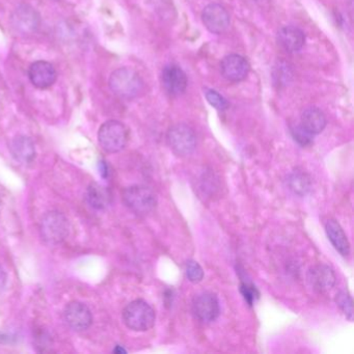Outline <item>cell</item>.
Here are the masks:
<instances>
[{
	"mask_svg": "<svg viewBox=\"0 0 354 354\" xmlns=\"http://www.w3.org/2000/svg\"><path fill=\"white\" fill-rule=\"evenodd\" d=\"M109 84L113 94L124 99L136 98L144 88V82L140 74L130 68H120L113 71Z\"/></svg>",
	"mask_w": 354,
	"mask_h": 354,
	"instance_id": "6da1fadb",
	"label": "cell"
},
{
	"mask_svg": "<svg viewBox=\"0 0 354 354\" xmlns=\"http://www.w3.org/2000/svg\"><path fill=\"white\" fill-rule=\"evenodd\" d=\"M123 320L128 328L134 331H147L152 328L156 320L154 308L142 299L130 302L123 310Z\"/></svg>",
	"mask_w": 354,
	"mask_h": 354,
	"instance_id": "7a4b0ae2",
	"label": "cell"
},
{
	"mask_svg": "<svg viewBox=\"0 0 354 354\" xmlns=\"http://www.w3.org/2000/svg\"><path fill=\"white\" fill-rule=\"evenodd\" d=\"M123 201L134 214L146 216L156 208L157 198L153 190L142 185H133L123 192Z\"/></svg>",
	"mask_w": 354,
	"mask_h": 354,
	"instance_id": "3957f363",
	"label": "cell"
},
{
	"mask_svg": "<svg viewBox=\"0 0 354 354\" xmlns=\"http://www.w3.org/2000/svg\"><path fill=\"white\" fill-rule=\"evenodd\" d=\"M129 138L127 127L119 121H107L98 132L99 144L107 153H118L125 148Z\"/></svg>",
	"mask_w": 354,
	"mask_h": 354,
	"instance_id": "277c9868",
	"label": "cell"
},
{
	"mask_svg": "<svg viewBox=\"0 0 354 354\" xmlns=\"http://www.w3.org/2000/svg\"><path fill=\"white\" fill-rule=\"evenodd\" d=\"M40 233L41 237L47 243H61L69 234V221L63 213L51 211L43 216Z\"/></svg>",
	"mask_w": 354,
	"mask_h": 354,
	"instance_id": "5b68a950",
	"label": "cell"
},
{
	"mask_svg": "<svg viewBox=\"0 0 354 354\" xmlns=\"http://www.w3.org/2000/svg\"><path fill=\"white\" fill-rule=\"evenodd\" d=\"M167 142L174 154L179 157L189 156L196 149V133L186 124H177L167 131Z\"/></svg>",
	"mask_w": 354,
	"mask_h": 354,
	"instance_id": "8992f818",
	"label": "cell"
},
{
	"mask_svg": "<svg viewBox=\"0 0 354 354\" xmlns=\"http://www.w3.org/2000/svg\"><path fill=\"white\" fill-rule=\"evenodd\" d=\"M40 14L32 6H18L11 16V26L14 32L20 36H30L40 28Z\"/></svg>",
	"mask_w": 354,
	"mask_h": 354,
	"instance_id": "52a82bcc",
	"label": "cell"
},
{
	"mask_svg": "<svg viewBox=\"0 0 354 354\" xmlns=\"http://www.w3.org/2000/svg\"><path fill=\"white\" fill-rule=\"evenodd\" d=\"M192 313L198 320L209 323L216 320L221 314V306L216 294L203 292L192 300Z\"/></svg>",
	"mask_w": 354,
	"mask_h": 354,
	"instance_id": "ba28073f",
	"label": "cell"
},
{
	"mask_svg": "<svg viewBox=\"0 0 354 354\" xmlns=\"http://www.w3.org/2000/svg\"><path fill=\"white\" fill-rule=\"evenodd\" d=\"M205 28L215 35L225 32L230 26V15L227 10L218 3H210L202 14Z\"/></svg>",
	"mask_w": 354,
	"mask_h": 354,
	"instance_id": "9c48e42d",
	"label": "cell"
},
{
	"mask_svg": "<svg viewBox=\"0 0 354 354\" xmlns=\"http://www.w3.org/2000/svg\"><path fill=\"white\" fill-rule=\"evenodd\" d=\"M64 318L68 326L76 331L88 329L92 325L93 316L90 308L80 301H72L64 310Z\"/></svg>",
	"mask_w": 354,
	"mask_h": 354,
	"instance_id": "30bf717a",
	"label": "cell"
},
{
	"mask_svg": "<svg viewBox=\"0 0 354 354\" xmlns=\"http://www.w3.org/2000/svg\"><path fill=\"white\" fill-rule=\"evenodd\" d=\"M161 84L167 94L180 96L187 88V76L185 72L176 65H167L161 73Z\"/></svg>",
	"mask_w": 354,
	"mask_h": 354,
	"instance_id": "8fae6325",
	"label": "cell"
},
{
	"mask_svg": "<svg viewBox=\"0 0 354 354\" xmlns=\"http://www.w3.org/2000/svg\"><path fill=\"white\" fill-rule=\"evenodd\" d=\"M250 66L241 55H230L221 63V75L231 82H240L248 77Z\"/></svg>",
	"mask_w": 354,
	"mask_h": 354,
	"instance_id": "7c38bea8",
	"label": "cell"
},
{
	"mask_svg": "<svg viewBox=\"0 0 354 354\" xmlns=\"http://www.w3.org/2000/svg\"><path fill=\"white\" fill-rule=\"evenodd\" d=\"M28 77L37 88L46 90L51 88L57 82V74L53 64L39 61L30 66L28 69Z\"/></svg>",
	"mask_w": 354,
	"mask_h": 354,
	"instance_id": "4fadbf2b",
	"label": "cell"
},
{
	"mask_svg": "<svg viewBox=\"0 0 354 354\" xmlns=\"http://www.w3.org/2000/svg\"><path fill=\"white\" fill-rule=\"evenodd\" d=\"M308 281L315 291L325 293L335 286V274L333 269L327 265H315L308 270Z\"/></svg>",
	"mask_w": 354,
	"mask_h": 354,
	"instance_id": "5bb4252c",
	"label": "cell"
},
{
	"mask_svg": "<svg viewBox=\"0 0 354 354\" xmlns=\"http://www.w3.org/2000/svg\"><path fill=\"white\" fill-rule=\"evenodd\" d=\"M277 42L287 53H295L301 50L306 43L304 32L296 26H285L277 32Z\"/></svg>",
	"mask_w": 354,
	"mask_h": 354,
	"instance_id": "9a60e30c",
	"label": "cell"
},
{
	"mask_svg": "<svg viewBox=\"0 0 354 354\" xmlns=\"http://www.w3.org/2000/svg\"><path fill=\"white\" fill-rule=\"evenodd\" d=\"M325 232L329 241L333 244V248L342 254L346 257L350 254V243L348 241L345 232L342 229L339 223L335 219H328L325 223Z\"/></svg>",
	"mask_w": 354,
	"mask_h": 354,
	"instance_id": "2e32d148",
	"label": "cell"
},
{
	"mask_svg": "<svg viewBox=\"0 0 354 354\" xmlns=\"http://www.w3.org/2000/svg\"><path fill=\"white\" fill-rule=\"evenodd\" d=\"M11 152L20 162L30 163L36 157L34 142L28 136H18L12 140Z\"/></svg>",
	"mask_w": 354,
	"mask_h": 354,
	"instance_id": "e0dca14e",
	"label": "cell"
},
{
	"mask_svg": "<svg viewBox=\"0 0 354 354\" xmlns=\"http://www.w3.org/2000/svg\"><path fill=\"white\" fill-rule=\"evenodd\" d=\"M326 123V117L321 109L310 107L302 113L300 125L313 136H316L325 129Z\"/></svg>",
	"mask_w": 354,
	"mask_h": 354,
	"instance_id": "ac0fdd59",
	"label": "cell"
},
{
	"mask_svg": "<svg viewBox=\"0 0 354 354\" xmlns=\"http://www.w3.org/2000/svg\"><path fill=\"white\" fill-rule=\"evenodd\" d=\"M288 187L299 196H304L312 188V179L310 175L302 169H296L288 176Z\"/></svg>",
	"mask_w": 354,
	"mask_h": 354,
	"instance_id": "d6986e66",
	"label": "cell"
},
{
	"mask_svg": "<svg viewBox=\"0 0 354 354\" xmlns=\"http://www.w3.org/2000/svg\"><path fill=\"white\" fill-rule=\"evenodd\" d=\"M86 201L93 208L102 210L111 203V194L104 186L92 183L86 190Z\"/></svg>",
	"mask_w": 354,
	"mask_h": 354,
	"instance_id": "ffe728a7",
	"label": "cell"
},
{
	"mask_svg": "<svg viewBox=\"0 0 354 354\" xmlns=\"http://www.w3.org/2000/svg\"><path fill=\"white\" fill-rule=\"evenodd\" d=\"M335 304L349 321L353 320V301L348 292L341 291L335 296Z\"/></svg>",
	"mask_w": 354,
	"mask_h": 354,
	"instance_id": "44dd1931",
	"label": "cell"
},
{
	"mask_svg": "<svg viewBox=\"0 0 354 354\" xmlns=\"http://www.w3.org/2000/svg\"><path fill=\"white\" fill-rule=\"evenodd\" d=\"M186 277L192 283H200L204 279V270L196 261L189 260L185 264Z\"/></svg>",
	"mask_w": 354,
	"mask_h": 354,
	"instance_id": "7402d4cb",
	"label": "cell"
},
{
	"mask_svg": "<svg viewBox=\"0 0 354 354\" xmlns=\"http://www.w3.org/2000/svg\"><path fill=\"white\" fill-rule=\"evenodd\" d=\"M207 101L209 104L212 105L217 111H225L229 107V102L225 97L221 96L219 93L214 90H207L205 93Z\"/></svg>",
	"mask_w": 354,
	"mask_h": 354,
	"instance_id": "603a6c76",
	"label": "cell"
},
{
	"mask_svg": "<svg viewBox=\"0 0 354 354\" xmlns=\"http://www.w3.org/2000/svg\"><path fill=\"white\" fill-rule=\"evenodd\" d=\"M291 134L294 140L302 147H308L313 144V134L306 131L301 125L294 126L291 128Z\"/></svg>",
	"mask_w": 354,
	"mask_h": 354,
	"instance_id": "cb8c5ba5",
	"label": "cell"
},
{
	"mask_svg": "<svg viewBox=\"0 0 354 354\" xmlns=\"http://www.w3.org/2000/svg\"><path fill=\"white\" fill-rule=\"evenodd\" d=\"M241 290L242 295H243L244 299L248 302L250 306H252L254 304V301H256L257 298L259 297V292L258 290L256 289L252 283H246V281H243L241 283Z\"/></svg>",
	"mask_w": 354,
	"mask_h": 354,
	"instance_id": "d4e9b609",
	"label": "cell"
},
{
	"mask_svg": "<svg viewBox=\"0 0 354 354\" xmlns=\"http://www.w3.org/2000/svg\"><path fill=\"white\" fill-rule=\"evenodd\" d=\"M113 352H115V353H126V350L124 349V348H122L121 346H117L115 347V349L113 350Z\"/></svg>",
	"mask_w": 354,
	"mask_h": 354,
	"instance_id": "484cf974",
	"label": "cell"
},
{
	"mask_svg": "<svg viewBox=\"0 0 354 354\" xmlns=\"http://www.w3.org/2000/svg\"><path fill=\"white\" fill-rule=\"evenodd\" d=\"M257 1H264V0H257Z\"/></svg>",
	"mask_w": 354,
	"mask_h": 354,
	"instance_id": "4316f807",
	"label": "cell"
}]
</instances>
